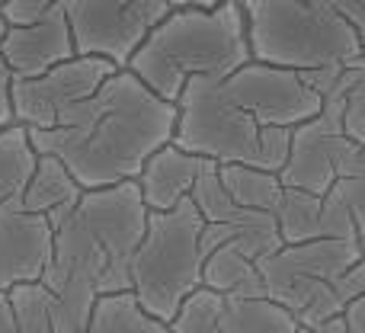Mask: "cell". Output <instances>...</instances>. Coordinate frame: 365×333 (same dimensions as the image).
<instances>
[{
    "mask_svg": "<svg viewBox=\"0 0 365 333\" xmlns=\"http://www.w3.org/2000/svg\"><path fill=\"white\" fill-rule=\"evenodd\" d=\"M167 4H170V6H182V4H186V0H167Z\"/></svg>",
    "mask_w": 365,
    "mask_h": 333,
    "instance_id": "obj_33",
    "label": "cell"
},
{
    "mask_svg": "<svg viewBox=\"0 0 365 333\" xmlns=\"http://www.w3.org/2000/svg\"><path fill=\"white\" fill-rule=\"evenodd\" d=\"M292 128H266L231 103L221 77H189L177 100L173 145L215 164H244L279 173Z\"/></svg>",
    "mask_w": 365,
    "mask_h": 333,
    "instance_id": "obj_4",
    "label": "cell"
},
{
    "mask_svg": "<svg viewBox=\"0 0 365 333\" xmlns=\"http://www.w3.org/2000/svg\"><path fill=\"white\" fill-rule=\"evenodd\" d=\"M334 189L340 193V199L346 202L349 215H353L356 227H359V237H362L365 234V141L356 145L353 158L343 164Z\"/></svg>",
    "mask_w": 365,
    "mask_h": 333,
    "instance_id": "obj_25",
    "label": "cell"
},
{
    "mask_svg": "<svg viewBox=\"0 0 365 333\" xmlns=\"http://www.w3.org/2000/svg\"><path fill=\"white\" fill-rule=\"evenodd\" d=\"M4 32H6V23H4V16H0V39H4ZM10 81L13 77H10V71H6V64H4V55H0V90H4V93L10 90Z\"/></svg>",
    "mask_w": 365,
    "mask_h": 333,
    "instance_id": "obj_31",
    "label": "cell"
},
{
    "mask_svg": "<svg viewBox=\"0 0 365 333\" xmlns=\"http://www.w3.org/2000/svg\"><path fill=\"white\" fill-rule=\"evenodd\" d=\"M202 289L221 298H266L257 263L247 260L240 250H234L231 244L208 250L205 263H202Z\"/></svg>",
    "mask_w": 365,
    "mask_h": 333,
    "instance_id": "obj_16",
    "label": "cell"
},
{
    "mask_svg": "<svg viewBox=\"0 0 365 333\" xmlns=\"http://www.w3.org/2000/svg\"><path fill=\"white\" fill-rule=\"evenodd\" d=\"M58 4L61 0H6L0 6V16H4L6 26H26V23H36L42 13H48Z\"/></svg>",
    "mask_w": 365,
    "mask_h": 333,
    "instance_id": "obj_26",
    "label": "cell"
},
{
    "mask_svg": "<svg viewBox=\"0 0 365 333\" xmlns=\"http://www.w3.org/2000/svg\"><path fill=\"white\" fill-rule=\"evenodd\" d=\"M115 64L103 58L74 55L71 61L55 64L51 71L26 81H10V109L13 122L23 128H51L71 106L83 103L90 93L100 90Z\"/></svg>",
    "mask_w": 365,
    "mask_h": 333,
    "instance_id": "obj_10",
    "label": "cell"
},
{
    "mask_svg": "<svg viewBox=\"0 0 365 333\" xmlns=\"http://www.w3.org/2000/svg\"><path fill=\"white\" fill-rule=\"evenodd\" d=\"M74 55L125 68L148 32L173 10L167 0H61Z\"/></svg>",
    "mask_w": 365,
    "mask_h": 333,
    "instance_id": "obj_7",
    "label": "cell"
},
{
    "mask_svg": "<svg viewBox=\"0 0 365 333\" xmlns=\"http://www.w3.org/2000/svg\"><path fill=\"white\" fill-rule=\"evenodd\" d=\"M250 61L244 10L237 0L218 6H173L138 45L125 71L151 93L177 103L189 77H227Z\"/></svg>",
    "mask_w": 365,
    "mask_h": 333,
    "instance_id": "obj_2",
    "label": "cell"
},
{
    "mask_svg": "<svg viewBox=\"0 0 365 333\" xmlns=\"http://www.w3.org/2000/svg\"><path fill=\"white\" fill-rule=\"evenodd\" d=\"M250 61L289 71L346 64L362 51L356 29L324 0H237Z\"/></svg>",
    "mask_w": 365,
    "mask_h": 333,
    "instance_id": "obj_3",
    "label": "cell"
},
{
    "mask_svg": "<svg viewBox=\"0 0 365 333\" xmlns=\"http://www.w3.org/2000/svg\"><path fill=\"white\" fill-rule=\"evenodd\" d=\"M202 221L192 199H182L167 212H148L141 244L132 253V295L151 317L170 324L180 304L202 289Z\"/></svg>",
    "mask_w": 365,
    "mask_h": 333,
    "instance_id": "obj_5",
    "label": "cell"
},
{
    "mask_svg": "<svg viewBox=\"0 0 365 333\" xmlns=\"http://www.w3.org/2000/svg\"><path fill=\"white\" fill-rule=\"evenodd\" d=\"M343 327H346V333H365V295L353 298V302L343 308Z\"/></svg>",
    "mask_w": 365,
    "mask_h": 333,
    "instance_id": "obj_27",
    "label": "cell"
},
{
    "mask_svg": "<svg viewBox=\"0 0 365 333\" xmlns=\"http://www.w3.org/2000/svg\"><path fill=\"white\" fill-rule=\"evenodd\" d=\"M221 87L244 113L266 128H295L321 109V96L302 81L298 71L247 61L221 77Z\"/></svg>",
    "mask_w": 365,
    "mask_h": 333,
    "instance_id": "obj_11",
    "label": "cell"
},
{
    "mask_svg": "<svg viewBox=\"0 0 365 333\" xmlns=\"http://www.w3.org/2000/svg\"><path fill=\"white\" fill-rule=\"evenodd\" d=\"M359 250H362V257H365V234L359 237Z\"/></svg>",
    "mask_w": 365,
    "mask_h": 333,
    "instance_id": "obj_34",
    "label": "cell"
},
{
    "mask_svg": "<svg viewBox=\"0 0 365 333\" xmlns=\"http://www.w3.org/2000/svg\"><path fill=\"white\" fill-rule=\"evenodd\" d=\"M205 164H208L205 158H195V154L182 151L173 141L158 148L145 160L138 180H135L148 212H167V208H173L177 202L186 199L195 176L205 170Z\"/></svg>",
    "mask_w": 365,
    "mask_h": 333,
    "instance_id": "obj_14",
    "label": "cell"
},
{
    "mask_svg": "<svg viewBox=\"0 0 365 333\" xmlns=\"http://www.w3.org/2000/svg\"><path fill=\"white\" fill-rule=\"evenodd\" d=\"M74 215L96 247L106 257V276L100 282V295L132 292V253L141 244L148 225V205L138 193V183H115L106 189H87L77 202Z\"/></svg>",
    "mask_w": 365,
    "mask_h": 333,
    "instance_id": "obj_8",
    "label": "cell"
},
{
    "mask_svg": "<svg viewBox=\"0 0 365 333\" xmlns=\"http://www.w3.org/2000/svg\"><path fill=\"white\" fill-rule=\"evenodd\" d=\"M51 260V225L16 199L0 205V295L26 282H38Z\"/></svg>",
    "mask_w": 365,
    "mask_h": 333,
    "instance_id": "obj_12",
    "label": "cell"
},
{
    "mask_svg": "<svg viewBox=\"0 0 365 333\" xmlns=\"http://www.w3.org/2000/svg\"><path fill=\"white\" fill-rule=\"evenodd\" d=\"M302 324L272 298H221V333H295Z\"/></svg>",
    "mask_w": 365,
    "mask_h": 333,
    "instance_id": "obj_17",
    "label": "cell"
},
{
    "mask_svg": "<svg viewBox=\"0 0 365 333\" xmlns=\"http://www.w3.org/2000/svg\"><path fill=\"white\" fill-rule=\"evenodd\" d=\"M189 6H218V4H225V0H186Z\"/></svg>",
    "mask_w": 365,
    "mask_h": 333,
    "instance_id": "obj_32",
    "label": "cell"
},
{
    "mask_svg": "<svg viewBox=\"0 0 365 333\" xmlns=\"http://www.w3.org/2000/svg\"><path fill=\"white\" fill-rule=\"evenodd\" d=\"M173 128L177 103L160 100L119 68L51 128H26V135L32 151L58 158L87 193L138 180L145 160L173 141Z\"/></svg>",
    "mask_w": 365,
    "mask_h": 333,
    "instance_id": "obj_1",
    "label": "cell"
},
{
    "mask_svg": "<svg viewBox=\"0 0 365 333\" xmlns=\"http://www.w3.org/2000/svg\"><path fill=\"white\" fill-rule=\"evenodd\" d=\"M362 260L359 240H304L282 244L272 257L257 263L266 298L282 304L289 314H302L311 302L324 298L334 282Z\"/></svg>",
    "mask_w": 365,
    "mask_h": 333,
    "instance_id": "obj_6",
    "label": "cell"
},
{
    "mask_svg": "<svg viewBox=\"0 0 365 333\" xmlns=\"http://www.w3.org/2000/svg\"><path fill=\"white\" fill-rule=\"evenodd\" d=\"M324 100H336L340 103V119H343V132L362 145L365 141V45L356 58H349L340 68L334 90Z\"/></svg>",
    "mask_w": 365,
    "mask_h": 333,
    "instance_id": "obj_21",
    "label": "cell"
},
{
    "mask_svg": "<svg viewBox=\"0 0 365 333\" xmlns=\"http://www.w3.org/2000/svg\"><path fill=\"white\" fill-rule=\"evenodd\" d=\"M32 167H36V151L29 145V135L13 122L0 132V205L23 193Z\"/></svg>",
    "mask_w": 365,
    "mask_h": 333,
    "instance_id": "obj_22",
    "label": "cell"
},
{
    "mask_svg": "<svg viewBox=\"0 0 365 333\" xmlns=\"http://www.w3.org/2000/svg\"><path fill=\"white\" fill-rule=\"evenodd\" d=\"M81 195V183L71 176V170L61 160L51 158V154H36V167H32L23 193H19V205L32 215H42L55 227L74 212Z\"/></svg>",
    "mask_w": 365,
    "mask_h": 333,
    "instance_id": "obj_15",
    "label": "cell"
},
{
    "mask_svg": "<svg viewBox=\"0 0 365 333\" xmlns=\"http://www.w3.org/2000/svg\"><path fill=\"white\" fill-rule=\"evenodd\" d=\"M276 227L282 244H304V240L324 237V195L304 193V189H282L276 212Z\"/></svg>",
    "mask_w": 365,
    "mask_h": 333,
    "instance_id": "obj_19",
    "label": "cell"
},
{
    "mask_svg": "<svg viewBox=\"0 0 365 333\" xmlns=\"http://www.w3.org/2000/svg\"><path fill=\"white\" fill-rule=\"evenodd\" d=\"M0 55H4V64L13 81L38 77L55 64L71 61L74 58V39H71V26L61 4L42 13L36 23L6 26L4 39H0Z\"/></svg>",
    "mask_w": 365,
    "mask_h": 333,
    "instance_id": "obj_13",
    "label": "cell"
},
{
    "mask_svg": "<svg viewBox=\"0 0 365 333\" xmlns=\"http://www.w3.org/2000/svg\"><path fill=\"white\" fill-rule=\"evenodd\" d=\"M83 333H170L164 321L151 317L132 292H115V295H100L93 304V314Z\"/></svg>",
    "mask_w": 365,
    "mask_h": 333,
    "instance_id": "obj_20",
    "label": "cell"
},
{
    "mask_svg": "<svg viewBox=\"0 0 365 333\" xmlns=\"http://www.w3.org/2000/svg\"><path fill=\"white\" fill-rule=\"evenodd\" d=\"M6 125H13V109H10V90H0V132H4Z\"/></svg>",
    "mask_w": 365,
    "mask_h": 333,
    "instance_id": "obj_29",
    "label": "cell"
},
{
    "mask_svg": "<svg viewBox=\"0 0 365 333\" xmlns=\"http://www.w3.org/2000/svg\"><path fill=\"white\" fill-rule=\"evenodd\" d=\"M218 314H221V295H215L208 289H195L180 304V311L173 314V321L167 327H170V333H221Z\"/></svg>",
    "mask_w": 365,
    "mask_h": 333,
    "instance_id": "obj_24",
    "label": "cell"
},
{
    "mask_svg": "<svg viewBox=\"0 0 365 333\" xmlns=\"http://www.w3.org/2000/svg\"><path fill=\"white\" fill-rule=\"evenodd\" d=\"M218 180L240 208L266 212V215L276 212L285 189L279 173H269V170H259V167H244V164H218Z\"/></svg>",
    "mask_w": 365,
    "mask_h": 333,
    "instance_id": "obj_18",
    "label": "cell"
},
{
    "mask_svg": "<svg viewBox=\"0 0 365 333\" xmlns=\"http://www.w3.org/2000/svg\"><path fill=\"white\" fill-rule=\"evenodd\" d=\"M13 330H16V321H13L10 298L0 295V333H13Z\"/></svg>",
    "mask_w": 365,
    "mask_h": 333,
    "instance_id": "obj_28",
    "label": "cell"
},
{
    "mask_svg": "<svg viewBox=\"0 0 365 333\" xmlns=\"http://www.w3.org/2000/svg\"><path fill=\"white\" fill-rule=\"evenodd\" d=\"M4 4H6V0H0V6H4Z\"/></svg>",
    "mask_w": 365,
    "mask_h": 333,
    "instance_id": "obj_35",
    "label": "cell"
},
{
    "mask_svg": "<svg viewBox=\"0 0 365 333\" xmlns=\"http://www.w3.org/2000/svg\"><path fill=\"white\" fill-rule=\"evenodd\" d=\"M356 141L343 132L340 103L324 100L311 119L292 128L289 135V154L279 170V180L289 189H304V193L324 195L334 189L343 164L353 158Z\"/></svg>",
    "mask_w": 365,
    "mask_h": 333,
    "instance_id": "obj_9",
    "label": "cell"
},
{
    "mask_svg": "<svg viewBox=\"0 0 365 333\" xmlns=\"http://www.w3.org/2000/svg\"><path fill=\"white\" fill-rule=\"evenodd\" d=\"M13 308V333H55L51 330V314H48V292L42 282H26L6 292Z\"/></svg>",
    "mask_w": 365,
    "mask_h": 333,
    "instance_id": "obj_23",
    "label": "cell"
},
{
    "mask_svg": "<svg viewBox=\"0 0 365 333\" xmlns=\"http://www.w3.org/2000/svg\"><path fill=\"white\" fill-rule=\"evenodd\" d=\"M295 333H346V327H343V317H336V321H327L324 327H298Z\"/></svg>",
    "mask_w": 365,
    "mask_h": 333,
    "instance_id": "obj_30",
    "label": "cell"
}]
</instances>
